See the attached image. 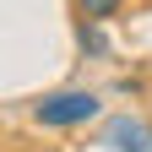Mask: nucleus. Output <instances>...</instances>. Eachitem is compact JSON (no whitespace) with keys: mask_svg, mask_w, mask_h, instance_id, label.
I'll return each instance as SVG.
<instances>
[{"mask_svg":"<svg viewBox=\"0 0 152 152\" xmlns=\"http://www.w3.org/2000/svg\"><path fill=\"white\" fill-rule=\"evenodd\" d=\"M114 11H120V0H76V16H82V22H103Z\"/></svg>","mask_w":152,"mask_h":152,"instance_id":"nucleus-3","label":"nucleus"},{"mask_svg":"<svg viewBox=\"0 0 152 152\" xmlns=\"http://www.w3.org/2000/svg\"><path fill=\"white\" fill-rule=\"evenodd\" d=\"M98 147H109V152H152V125L136 120V114H114L103 125Z\"/></svg>","mask_w":152,"mask_h":152,"instance_id":"nucleus-2","label":"nucleus"},{"mask_svg":"<svg viewBox=\"0 0 152 152\" xmlns=\"http://www.w3.org/2000/svg\"><path fill=\"white\" fill-rule=\"evenodd\" d=\"M92 114H98V98L92 92H49V98L33 103L38 125H87Z\"/></svg>","mask_w":152,"mask_h":152,"instance_id":"nucleus-1","label":"nucleus"},{"mask_svg":"<svg viewBox=\"0 0 152 152\" xmlns=\"http://www.w3.org/2000/svg\"><path fill=\"white\" fill-rule=\"evenodd\" d=\"M76 44H82V54H103V49H109V44H103V33H98V22H82Z\"/></svg>","mask_w":152,"mask_h":152,"instance_id":"nucleus-4","label":"nucleus"}]
</instances>
